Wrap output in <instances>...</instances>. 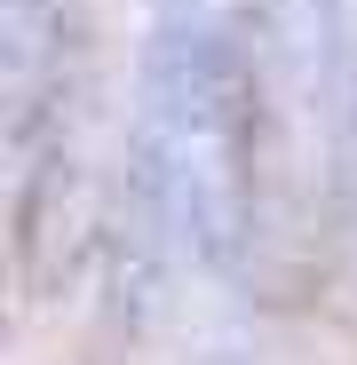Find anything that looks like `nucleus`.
Masks as SVG:
<instances>
[{"label":"nucleus","instance_id":"1","mask_svg":"<svg viewBox=\"0 0 357 365\" xmlns=\"http://www.w3.org/2000/svg\"><path fill=\"white\" fill-rule=\"evenodd\" d=\"M254 128H262V40L254 0H151L128 207L143 247L199 270H238L254 247Z\"/></svg>","mask_w":357,"mask_h":365},{"label":"nucleus","instance_id":"2","mask_svg":"<svg viewBox=\"0 0 357 365\" xmlns=\"http://www.w3.org/2000/svg\"><path fill=\"white\" fill-rule=\"evenodd\" d=\"M254 40L270 96L302 135H318L333 88L349 80V0H254Z\"/></svg>","mask_w":357,"mask_h":365},{"label":"nucleus","instance_id":"3","mask_svg":"<svg viewBox=\"0 0 357 365\" xmlns=\"http://www.w3.org/2000/svg\"><path fill=\"white\" fill-rule=\"evenodd\" d=\"M72 0H0V80H9V151L32 159L64 119Z\"/></svg>","mask_w":357,"mask_h":365},{"label":"nucleus","instance_id":"4","mask_svg":"<svg viewBox=\"0 0 357 365\" xmlns=\"http://www.w3.org/2000/svg\"><path fill=\"white\" fill-rule=\"evenodd\" d=\"M341 191L357 199V40H349V80H341Z\"/></svg>","mask_w":357,"mask_h":365}]
</instances>
